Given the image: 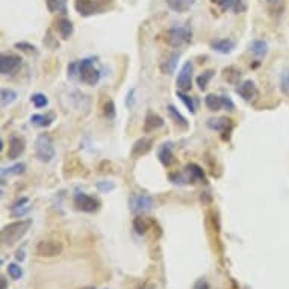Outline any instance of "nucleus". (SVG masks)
<instances>
[{"instance_id":"f257e3e1","label":"nucleus","mask_w":289,"mask_h":289,"mask_svg":"<svg viewBox=\"0 0 289 289\" xmlns=\"http://www.w3.org/2000/svg\"><path fill=\"white\" fill-rule=\"evenodd\" d=\"M32 221L31 219H20V221H14V223H9L6 226H3L2 229V242L5 246H14L15 242H18L21 238H23L29 229H31Z\"/></svg>"},{"instance_id":"f03ea898","label":"nucleus","mask_w":289,"mask_h":289,"mask_svg":"<svg viewBox=\"0 0 289 289\" xmlns=\"http://www.w3.org/2000/svg\"><path fill=\"white\" fill-rule=\"evenodd\" d=\"M35 154L39 162L49 164L55 158V147H53V140L49 133H41L36 137L35 141Z\"/></svg>"},{"instance_id":"7ed1b4c3","label":"nucleus","mask_w":289,"mask_h":289,"mask_svg":"<svg viewBox=\"0 0 289 289\" xmlns=\"http://www.w3.org/2000/svg\"><path fill=\"white\" fill-rule=\"evenodd\" d=\"M77 73H79V79L85 85L94 86L100 80V72L94 67V59H91V58L82 59L77 64Z\"/></svg>"},{"instance_id":"20e7f679","label":"nucleus","mask_w":289,"mask_h":289,"mask_svg":"<svg viewBox=\"0 0 289 289\" xmlns=\"http://www.w3.org/2000/svg\"><path fill=\"white\" fill-rule=\"evenodd\" d=\"M191 38H192L191 31L188 28H182V26L171 28L165 34V42L168 44V46L176 47V49L186 46L188 42H191Z\"/></svg>"},{"instance_id":"39448f33","label":"nucleus","mask_w":289,"mask_h":289,"mask_svg":"<svg viewBox=\"0 0 289 289\" xmlns=\"http://www.w3.org/2000/svg\"><path fill=\"white\" fill-rule=\"evenodd\" d=\"M35 253L39 257H55L62 253V244L53 239H42L36 244Z\"/></svg>"},{"instance_id":"423d86ee","label":"nucleus","mask_w":289,"mask_h":289,"mask_svg":"<svg viewBox=\"0 0 289 289\" xmlns=\"http://www.w3.org/2000/svg\"><path fill=\"white\" fill-rule=\"evenodd\" d=\"M74 206L82 211V212H88V214H91V212H96L99 211L100 208V202L97 198L91 197V195H88L85 192H79L74 195Z\"/></svg>"},{"instance_id":"0eeeda50","label":"nucleus","mask_w":289,"mask_h":289,"mask_svg":"<svg viewBox=\"0 0 289 289\" xmlns=\"http://www.w3.org/2000/svg\"><path fill=\"white\" fill-rule=\"evenodd\" d=\"M154 202L153 198L147 194H138V195H132L129 198V208L132 212L140 214V212H147L150 209H153Z\"/></svg>"},{"instance_id":"6e6552de","label":"nucleus","mask_w":289,"mask_h":289,"mask_svg":"<svg viewBox=\"0 0 289 289\" xmlns=\"http://www.w3.org/2000/svg\"><path fill=\"white\" fill-rule=\"evenodd\" d=\"M192 72H194V67H192V62L191 61H186L182 69L179 72V76H177V88H179V91H189L191 86H192Z\"/></svg>"},{"instance_id":"1a4fd4ad","label":"nucleus","mask_w":289,"mask_h":289,"mask_svg":"<svg viewBox=\"0 0 289 289\" xmlns=\"http://www.w3.org/2000/svg\"><path fill=\"white\" fill-rule=\"evenodd\" d=\"M74 9L82 17H91L100 14L103 11V6L97 0H74Z\"/></svg>"},{"instance_id":"9d476101","label":"nucleus","mask_w":289,"mask_h":289,"mask_svg":"<svg viewBox=\"0 0 289 289\" xmlns=\"http://www.w3.org/2000/svg\"><path fill=\"white\" fill-rule=\"evenodd\" d=\"M205 105L209 110L212 112H217L221 108H226L229 110H232L235 108L232 99L229 96H215V94H208L205 99Z\"/></svg>"},{"instance_id":"9b49d317","label":"nucleus","mask_w":289,"mask_h":289,"mask_svg":"<svg viewBox=\"0 0 289 289\" xmlns=\"http://www.w3.org/2000/svg\"><path fill=\"white\" fill-rule=\"evenodd\" d=\"M26 150V140L20 135H12L9 138V148H8V159L15 161Z\"/></svg>"},{"instance_id":"f8f14e48","label":"nucleus","mask_w":289,"mask_h":289,"mask_svg":"<svg viewBox=\"0 0 289 289\" xmlns=\"http://www.w3.org/2000/svg\"><path fill=\"white\" fill-rule=\"evenodd\" d=\"M21 65V58L17 55H2V61H0V72H2L3 76L6 74H12L14 72H17Z\"/></svg>"},{"instance_id":"ddd939ff","label":"nucleus","mask_w":289,"mask_h":289,"mask_svg":"<svg viewBox=\"0 0 289 289\" xmlns=\"http://www.w3.org/2000/svg\"><path fill=\"white\" fill-rule=\"evenodd\" d=\"M236 91L242 97V100H246V102H253L259 96L257 86H256V83L253 80H244L242 83H239Z\"/></svg>"},{"instance_id":"4468645a","label":"nucleus","mask_w":289,"mask_h":289,"mask_svg":"<svg viewBox=\"0 0 289 289\" xmlns=\"http://www.w3.org/2000/svg\"><path fill=\"white\" fill-rule=\"evenodd\" d=\"M211 47H212V50H215L221 55H229L235 50L236 42L232 38H219V39H214L211 42Z\"/></svg>"},{"instance_id":"2eb2a0df","label":"nucleus","mask_w":289,"mask_h":289,"mask_svg":"<svg viewBox=\"0 0 289 289\" xmlns=\"http://www.w3.org/2000/svg\"><path fill=\"white\" fill-rule=\"evenodd\" d=\"M162 126H164V118L159 117L158 114L151 112V110H148L147 115H145V120H144V132L150 133L153 130L162 127Z\"/></svg>"},{"instance_id":"dca6fc26","label":"nucleus","mask_w":289,"mask_h":289,"mask_svg":"<svg viewBox=\"0 0 289 289\" xmlns=\"http://www.w3.org/2000/svg\"><path fill=\"white\" fill-rule=\"evenodd\" d=\"M151 145H153V141L150 138H140L135 144L132 145V156L133 158H140L143 154L148 153L151 150Z\"/></svg>"},{"instance_id":"f3484780","label":"nucleus","mask_w":289,"mask_h":289,"mask_svg":"<svg viewBox=\"0 0 289 289\" xmlns=\"http://www.w3.org/2000/svg\"><path fill=\"white\" fill-rule=\"evenodd\" d=\"M56 31H58V34H59L64 39H69V38L73 35V32H74V26H73V23H72V20L62 17V18H59V20L56 21Z\"/></svg>"},{"instance_id":"a211bd4d","label":"nucleus","mask_w":289,"mask_h":289,"mask_svg":"<svg viewBox=\"0 0 289 289\" xmlns=\"http://www.w3.org/2000/svg\"><path fill=\"white\" fill-rule=\"evenodd\" d=\"M179 58H181V53H171L162 64H161V72L162 74H173L176 72V67L179 64Z\"/></svg>"},{"instance_id":"6ab92c4d","label":"nucleus","mask_w":289,"mask_h":289,"mask_svg":"<svg viewBox=\"0 0 289 289\" xmlns=\"http://www.w3.org/2000/svg\"><path fill=\"white\" fill-rule=\"evenodd\" d=\"M158 158L161 161V164L164 167H171L173 162H174V154H173V148H171V144H162V147L159 148L158 151Z\"/></svg>"},{"instance_id":"aec40b11","label":"nucleus","mask_w":289,"mask_h":289,"mask_svg":"<svg viewBox=\"0 0 289 289\" xmlns=\"http://www.w3.org/2000/svg\"><path fill=\"white\" fill-rule=\"evenodd\" d=\"M194 2L195 0H167V5L171 11L177 14H183L194 5Z\"/></svg>"},{"instance_id":"412c9836","label":"nucleus","mask_w":289,"mask_h":289,"mask_svg":"<svg viewBox=\"0 0 289 289\" xmlns=\"http://www.w3.org/2000/svg\"><path fill=\"white\" fill-rule=\"evenodd\" d=\"M208 127L217 132H227V129L232 130V120L230 118H211L208 120Z\"/></svg>"},{"instance_id":"4be33fe9","label":"nucleus","mask_w":289,"mask_h":289,"mask_svg":"<svg viewBox=\"0 0 289 289\" xmlns=\"http://www.w3.org/2000/svg\"><path fill=\"white\" fill-rule=\"evenodd\" d=\"M28 202H29V198H28V197L18 198L17 202L11 206V214H12L14 217H23V215H26V214L31 211V208L28 206Z\"/></svg>"},{"instance_id":"5701e85b","label":"nucleus","mask_w":289,"mask_h":289,"mask_svg":"<svg viewBox=\"0 0 289 289\" xmlns=\"http://www.w3.org/2000/svg\"><path fill=\"white\" fill-rule=\"evenodd\" d=\"M188 173V176L191 177V182L194 183V181H202L206 183V176L205 171L202 170V167H198L197 164H189L185 170Z\"/></svg>"},{"instance_id":"b1692460","label":"nucleus","mask_w":289,"mask_h":289,"mask_svg":"<svg viewBox=\"0 0 289 289\" xmlns=\"http://www.w3.org/2000/svg\"><path fill=\"white\" fill-rule=\"evenodd\" d=\"M31 121H32V124H35V126H39V127H49L53 121H55V115L50 112V114H35V115H32L31 117Z\"/></svg>"},{"instance_id":"393cba45","label":"nucleus","mask_w":289,"mask_h":289,"mask_svg":"<svg viewBox=\"0 0 289 289\" xmlns=\"http://www.w3.org/2000/svg\"><path fill=\"white\" fill-rule=\"evenodd\" d=\"M215 2L218 3V6L223 9V11L232 9V11H235L238 14L241 9H244V6H241L242 5V0H215Z\"/></svg>"},{"instance_id":"a878e982","label":"nucleus","mask_w":289,"mask_h":289,"mask_svg":"<svg viewBox=\"0 0 289 289\" xmlns=\"http://www.w3.org/2000/svg\"><path fill=\"white\" fill-rule=\"evenodd\" d=\"M250 50L257 56V58H263L268 53V44H266L263 39H256L250 44Z\"/></svg>"},{"instance_id":"bb28decb","label":"nucleus","mask_w":289,"mask_h":289,"mask_svg":"<svg viewBox=\"0 0 289 289\" xmlns=\"http://www.w3.org/2000/svg\"><path fill=\"white\" fill-rule=\"evenodd\" d=\"M168 114L171 115V118L174 120V123L177 124V126H181L182 129H188V121H186V118L179 112V109H176L173 105H170L168 106Z\"/></svg>"},{"instance_id":"cd10ccee","label":"nucleus","mask_w":289,"mask_h":289,"mask_svg":"<svg viewBox=\"0 0 289 289\" xmlns=\"http://www.w3.org/2000/svg\"><path fill=\"white\" fill-rule=\"evenodd\" d=\"M241 76H242V73H241V70L236 69V67H227V69L223 70V77L230 83H238Z\"/></svg>"},{"instance_id":"c85d7f7f","label":"nucleus","mask_w":289,"mask_h":289,"mask_svg":"<svg viewBox=\"0 0 289 289\" xmlns=\"http://www.w3.org/2000/svg\"><path fill=\"white\" fill-rule=\"evenodd\" d=\"M47 9L50 12H62L65 14L67 11V0H46Z\"/></svg>"},{"instance_id":"c756f323","label":"nucleus","mask_w":289,"mask_h":289,"mask_svg":"<svg viewBox=\"0 0 289 289\" xmlns=\"http://www.w3.org/2000/svg\"><path fill=\"white\" fill-rule=\"evenodd\" d=\"M2 106L6 108L9 105H12L15 100H17V93L14 90H9V88H3L2 90Z\"/></svg>"},{"instance_id":"7c9ffc66","label":"nucleus","mask_w":289,"mask_h":289,"mask_svg":"<svg viewBox=\"0 0 289 289\" xmlns=\"http://www.w3.org/2000/svg\"><path fill=\"white\" fill-rule=\"evenodd\" d=\"M212 77H214V70H208V72H205L203 74H200V76L197 77V85H198L200 90L205 91Z\"/></svg>"},{"instance_id":"2f4dec72","label":"nucleus","mask_w":289,"mask_h":289,"mask_svg":"<svg viewBox=\"0 0 289 289\" xmlns=\"http://www.w3.org/2000/svg\"><path fill=\"white\" fill-rule=\"evenodd\" d=\"M176 96L177 97H179L183 103H185V106L188 108V110H189V112L191 114H195V103H194V100L189 97V96H186L183 91H179V90H177V93H176Z\"/></svg>"},{"instance_id":"473e14b6","label":"nucleus","mask_w":289,"mask_h":289,"mask_svg":"<svg viewBox=\"0 0 289 289\" xmlns=\"http://www.w3.org/2000/svg\"><path fill=\"white\" fill-rule=\"evenodd\" d=\"M133 229L137 230V233L143 235V233H145V232H147V229H148V223H147V221H145L143 217H137L135 219H133Z\"/></svg>"},{"instance_id":"72a5a7b5","label":"nucleus","mask_w":289,"mask_h":289,"mask_svg":"<svg viewBox=\"0 0 289 289\" xmlns=\"http://www.w3.org/2000/svg\"><path fill=\"white\" fill-rule=\"evenodd\" d=\"M31 102L34 103L35 108H44V106H47L49 103V99L46 94H41V93H36L31 97Z\"/></svg>"},{"instance_id":"f704fd0d","label":"nucleus","mask_w":289,"mask_h":289,"mask_svg":"<svg viewBox=\"0 0 289 289\" xmlns=\"http://www.w3.org/2000/svg\"><path fill=\"white\" fill-rule=\"evenodd\" d=\"M103 114L109 120H114L115 118V105H114L112 100H108L105 103V106H103Z\"/></svg>"},{"instance_id":"c9c22d12","label":"nucleus","mask_w":289,"mask_h":289,"mask_svg":"<svg viewBox=\"0 0 289 289\" xmlns=\"http://www.w3.org/2000/svg\"><path fill=\"white\" fill-rule=\"evenodd\" d=\"M14 47L18 49V50H21V52H26V53H38L36 47L32 46V44H29V42H26V41L15 42V46H14Z\"/></svg>"},{"instance_id":"e433bc0d","label":"nucleus","mask_w":289,"mask_h":289,"mask_svg":"<svg viewBox=\"0 0 289 289\" xmlns=\"http://www.w3.org/2000/svg\"><path fill=\"white\" fill-rule=\"evenodd\" d=\"M8 274L14 279V280H18L23 276V271H21V266H18L17 263H9L8 265Z\"/></svg>"},{"instance_id":"4c0bfd02","label":"nucleus","mask_w":289,"mask_h":289,"mask_svg":"<svg viewBox=\"0 0 289 289\" xmlns=\"http://www.w3.org/2000/svg\"><path fill=\"white\" fill-rule=\"evenodd\" d=\"M280 88L285 94H289V69H285L280 77Z\"/></svg>"},{"instance_id":"58836bf2","label":"nucleus","mask_w":289,"mask_h":289,"mask_svg":"<svg viewBox=\"0 0 289 289\" xmlns=\"http://www.w3.org/2000/svg\"><path fill=\"white\" fill-rule=\"evenodd\" d=\"M25 168H26L25 164H17V165H14L11 168H3L2 174L3 176H6V174H9V176H12V174H21V173L25 171Z\"/></svg>"},{"instance_id":"ea45409f","label":"nucleus","mask_w":289,"mask_h":289,"mask_svg":"<svg viewBox=\"0 0 289 289\" xmlns=\"http://www.w3.org/2000/svg\"><path fill=\"white\" fill-rule=\"evenodd\" d=\"M97 189L102 191V192H110L115 189V185L112 182H106V181H102L97 183Z\"/></svg>"},{"instance_id":"a19ab883","label":"nucleus","mask_w":289,"mask_h":289,"mask_svg":"<svg viewBox=\"0 0 289 289\" xmlns=\"http://www.w3.org/2000/svg\"><path fill=\"white\" fill-rule=\"evenodd\" d=\"M194 289H209V283H208L205 279H200V280L194 285Z\"/></svg>"},{"instance_id":"79ce46f5","label":"nucleus","mask_w":289,"mask_h":289,"mask_svg":"<svg viewBox=\"0 0 289 289\" xmlns=\"http://www.w3.org/2000/svg\"><path fill=\"white\" fill-rule=\"evenodd\" d=\"M17 260H25V252L23 250L17 252Z\"/></svg>"},{"instance_id":"37998d69","label":"nucleus","mask_w":289,"mask_h":289,"mask_svg":"<svg viewBox=\"0 0 289 289\" xmlns=\"http://www.w3.org/2000/svg\"><path fill=\"white\" fill-rule=\"evenodd\" d=\"M2 289H6V282H5V279H2Z\"/></svg>"},{"instance_id":"c03bdc74","label":"nucleus","mask_w":289,"mask_h":289,"mask_svg":"<svg viewBox=\"0 0 289 289\" xmlns=\"http://www.w3.org/2000/svg\"><path fill=\"white\" fill-rule=\"evenodd\" d=\"M266 2H277V0H266Z\"/></svg>"}]
</instances>
